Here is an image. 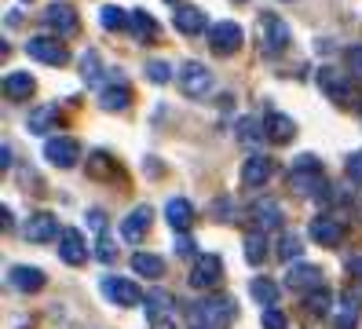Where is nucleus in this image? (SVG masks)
I'll return each instance as SVG.
<instances>
[{"label":"nucleus","instance_id":"nucleus-27","mask_svg":"<svg viewBox=\"0 0 362 329\" xmlns=\"http://www.w3.org/2000/svg\"><path fill=\"white\" fill-rule=\"evenodd\" d=\"M245 260L252 263V267H260V263L267 260V238H264V231H249L245 234Z\"/></svg>","mask_w":362,"mask_h":329},{"label":"nucleus","instance_id":"nucleus-48","mask_svg":"<svg viewBox=\"0 0 362 329\" xmlns=\"http://www.w3.org/2000/svg\"><path fill=\"white\" fill-rule=\"evenodd\" d=\"M168 4H180V0H168Z\"/></svg>","mask_w":362,"mask_h":329},{"label":"nucleus","instance_id":"nucleus-18","mask_svg":"<svg viewBox=\"0 0 362 329\" xmlns=\"http://www.w3.org/2000/svg\"><path fill=\"white\" fill-rule=\"evenodd\" d=\"M165 219L173 231H190V224H194V205H190L187 197H173V202L165 205Z\"/></svg>","mask_w":362,"mask_h":329},{"label":"nucleus","instance_id":"nucleus-31","mask_svg":"<svg viewBox=\"0 0 362 329\" xmlns=\"http://www.w3.org/2000/svg\"><path fill=\"white\" fill-rule=\"evenodd\" d=\"M260 136H267V132H264V121H257V117H242V121H238V139L257 143Z\"/></svg>","mask_w":362,"mask_h":329},{"label":"nucleus","instance_id":"nucleus-2","mask_svg":"<svg viewBox=\"0 0 362 329\" xmlns=\"http://www.w3.org/2000/svg\"><path fill=\"white\" fill-rule=\"evenodd\" d=\"M289 187L296 194H318V187H326L322 183V165H318L315 154H300V158H296V165L289 168Z\"/></svg>","mask_w":362,"mask_h":329},{"label":"nucleus","instance_id":"nucleus-38","mask_svg":"<svg viewBox=\"0 0 362 329\" xmlns=\"http://www.w3.org/2000/svg\"><path fill=\"white\" fill-rule=\"evenodd\" d=\"M308 307H311L315 315H326V311H329V293H326V289L308 293Z\"/></svg>","mask_w":362,"mask_h":329},{"label":"nucleus","instance_id":"nucleus-22","mask_svg":"<svg viewBox=\"0 0 362 329\" xmlns=\"http://www.w3.org/2000/svg\"><path fill=\"white\" fill-rule=\"evenodd\" d=\"M252 216H257L260 231L282 227V205H279V202H257V205H252Z\"/></svg>","mask_w":362,"mask_h":329},{"label":"nucleus","instance_id":"nucleus-28","mask_svg":"<svg viewBox=\"0 0 362 329\" xmlns=\"http://www.w3.org/2000/svg\"><path fill=\"white\" fill-rule=\"evenodd\" d=\"M129 26H132V33H136V37H143L146 44H151V40H158V22H154L151 15H146L143 8L129 15Z\"/></svg>","mask_w":362,"mask_h":329},{"label":"nucleus","instance_id":"nucleus-20","mask_svg":"<svg viewBox=\"0 0 362 329\" xmlns=\"http://www.w3.org/2000/svg\"><path fill=\"white\" fill-rule=\"evenodd\" d=\"M264 132H267L271 143H289V139L296 136V125H293V117H286V114H267V117H264Z\"/></svg>","mask_w":362,"mask_h":329},{"label":"nucleus","instance_id":"nucleus-15","mask_svg":"<svg viewBox=\"0 0 362 329\" xmlns=\"http://www.w3.org/2000/svg\"><path fill=\"white\" fill-rule=\"evenodd\" d=\"M271 158L267 154H252V158H245V168H242V183L245 187H264L271 180Z\"/></svg>","mask_w":362,"mask_h":329},{"label":"nucleus","instance_id":"nucleus-36","mask_svg":"<svg viewBox=\"0 0 362 329\" xmlns=\"http://www.w3.org/2000/svg\"><path fill=\"white\" fill-rule=\"evenodd\" d=\"M344 172H348V180L362 187V150L348 154V161H344Z\"/></svg>","mask_w":362,"mask_h":329},{"label":"nucleus","instance_id":"nucleus-7","mask_svg":"<svg viewBox=\"0 0 362 329\" xmlns=\"http://www.w3.org/2000/svg\"><path fill=\"white\" fill-rule=\"evenodd\" d=\"M45 26L55 30L59 37H66V33H77L81 18H77V11L66 4V0H52V4L45 8Z\"/></svg>","mask_w":362,"mask_h":329},{"label":"nucleus","instance_id":"nucleus-3","mask_svg":"<svg viewBox=\"0 0 362 329\" xmlns=\"http://www.w3.org/2000/svg\"><path fill=\"white\" fill-rule=\"evenodd\" d=\"M190 315H194V322H198L202 329H227V325L234 322V300H227V296L202 300Z\"/></svg>","mask_w":362,"mask_h":329},{"label":"nucleus","instance_id":"nucleus-6","mask_svg":"<svg viewBox=\"0 0 362 329\" xmlns=\"http://www.w3.org/2000/svg\"><path fill=\"white\" fill-rule=\"evenodd\" d=\"M220 278H223V260L212 253L198 256L194 267H190V285L194 289H212V285H220Z\"/></svg>","mask_w":362,"mask_h":329},{"label":"nucleus","instance_id":"nucleus-11","mask_svg":"<svg viewBox=\"0 0 362 329\" xmlns=\"http://www.w3.org/2000/svg\"><path fill=\"white\" fill-rule=\"evenodd\" d=\"M103 293L110 296L114 304H121V307H136L143 300V289H139L136 282H129V278H106L103 282Z\"/></svg>","mask_w":362,"mask_h":329},{"label":"nucleus","instance_id":"nucleus-19","mask_svg":"<svg viewBox=\"0 0 362 329\" xmlns=\"http://www.w3.org/2000/svg\"><path fill=\"white\" fill-rule=\"evenodd\" d=\"M311 238L318 241V246H340L344 227H340L333 216H318V219H311Z\"/></svg>","mask_w":362,"mask_h":329},{"label":"nucleus","instance_id":"nucleus-13","mask_svg":"<svg viewBox=\"0 0 362 329\" xmlns=\"http://www.w3.org/2000/svg\"><path fill=\"white\" fill-rule=\"evenodd\" d=\"M286 285L289 289H296V293H304V289H322V271L318 267H311V263H296V267H289V275H286Z\"/></svg>","mask_w":362,"mask_h":329},{"label":"nucleus","instance_id":"nucleus-41","mask_svg":"<svg viewBox=\"0 0 362 329\" xmlns=\"http://www.w3.org/2000/svg\"><path fill=\"white\" fill-rule=\"evenodd\" d=\"M95 256H99L103 263H110V260L117 256V249H114V246H106V241H99V249H95Z\"/></svg>","mask_w":362,"mask_h":329},{"label":"nucleus","instance_id":"nucleus-45","mask_svg":"<svg viewBox=\"0 0 362 329\" xmlns=\"http://www.w3.org/2000/svg\"><path fill=\"white\" fill-rule=\"evenodd\" d=\"M176 249H180L183 256H190V253H194V241H190V238H180V241H176Z\"/></svg>","mask_w":362,"mask_h":329},{"label":"nucleus","instance_id":"nucleus-42","mask_svg":"<svg viewBox=\"0 0 362 329\" xmlns=\"http://www.w3.org/2000/svg\"><path fill=\"white\" fill-rule=\"evenodd\" d=\"M88 224H92L95 231H103V227H106V212H99V209H92V212H88Z\"/></svg>","mask_w":362,"mask_h":329},{"label":"nucleus","instance_id":"nucleus-9","mask_svg":"<svg viewBox=\"0 0 362 329\" xmlns=\"http://www.w3.org/2000/svg\"><path fill=\"white\" fill-rule=\"evenodd\" d=\"M180 88H183V96L190 99H202L209 88H212V74H209V66L202 62H187L183 70H180Z\"/></svg>","mask_w":362,"mask_h":329},{"label":"nucleus","instance_id":"nucleus-12","mask_svg":"<svg viewBox=\"0 0 362 329\" xmlns=\"http://www.w3.org/2000/svg\"><path fill=\"white\" fill-rule=\"evenodd\" d=\"M59 256H62V263H70V267H81V263L88 260V246H84L81 231H62L59 234Z\"/></svg>","mask_w":362,"mask_h":329},{"label":"nucleus","instance_id":"nucleus-44","mask_svg":"<svg viewBox=\"0 0 362 329\" xmlns=\"http://www.w3.org/2000/svg\"><path fill=\"white\" fill-rule=\"evenodd\" d=\"M348 271H351V275H355V278L362 282V256H355V260H348Z\"/></svg>","mask_w":362,"mask_h":329},{"label":"nucleus","instance_id":"nucleus-30","mask_svg":"<svg viewBox=\"0 0 362 329\" xmlns=\"http://www.w3.org/2000/svg\"><path fill=\"white\" fill-rule=\"evenodd\" d=\"M249 293L257 296L260 304H267V307H271L274 300H279V285H274L271 278H252V285H249Z\"/></svg>","mask_w":362,"mask_h":329},{"label":"nucleus","instance_id":"nucleus-21","mask_svg":"<svg viewBox=\"0 0 362 329\" xmlns=\"http://www.w3.org/2000/svg\"><path fill=\"white\" fill-rule=\"evenodd\" d=\"M173 22H176L180 33H202V30H205V11L194 8V4H183V8L173 15Z\"/></svg>","mask_w":362,"mask_h":329},{"label":"nucleus","instance_id":"nucleus-24","mask_svg":"<svg viewBox=\"0 0 362 329\" xmlns=\"http://www.w3.org/2000/svg\"><path fill=\"white\" fill-rule=\"evenodd\" d=\"M11 282L18 285V289H23V293H40V289H45V275H40L37 267H15L11 271Z\"/></svg>","mask_w":362,"mask_h":329},{"label":"nucleus","instance_id":"nucleus-47","mask_svg":"<svg viewBox=\"0 0 362 329\" xmlns=\"http://www.w3.org/2000/svg\"><path fill=\"white\" fill-rule=\"evenodd\" d=\"M0 161H4V168H11V146L0 150Z\"/></svg>","mask_w":362,"mask_h":329},{"label":"nucleus","instance_id":"nucleus-17","mask_svg":"<svg viewBox=\"0 0 362 329\" xmlns=\"http://www.w3.org/2000/svg\"><path fill=\"white\" fill-rule=\"evenodd\" d=\"M146 231H151V209H146V205L132 209L129 216L121 219V238H124V241H139Z\"/></svg>","mask_w":362,"mask_h":329},{"label":"nucleus","instance_id":"nucleus-1","mask_svg":"<svg viewBox=\"0 0 362 329\" xmlns=\"http://www.w3.org/2000/svg\"><path fill=\"white\" fill-rule=\"evenodd\" d=\"M289 40H293V30H289V22L279 18L274 11H264L260 15V48L264 55H279L289 48Z\"/></svg>","mask_w":362,"mask_h":329},{"label":"nucleus","instance_id":"nucleus-8","mask_svg":"<svg viewBox=\"0 0 362 329\" xmlns=\"http://www.w3.org/2000/svg\"><path fill=\"white\" fill-rule=\"evenodd\" d=\"M209 48L216 55H230L242 48V26L238 22H216V26L209 30Z\"/></svg>","mask_w":362,"mask_h":329},{"label":"nucleus","instance_id":"nucleus-5","mask_svg":"<svg viewBox=\"0 0 362 329\" xmlns=\"http://www.w3.org/2000/svg\"><path fill=\"white\" fill-rule=\"evenodd\" d=\"M26 55L37 59V62H45V66H62V62H70V52L62 48L55 37H30V40H26Z\"/></svg>","mask_w":362,"mask_h":329},{"label":"nucleus","instance_id":"nucleus-10","mask_svg":"<svg viewBox=\"0 0 362 329\" xmlns=\"http://www.w3.org/2000/svg\"><path fill=\"white\" fill-rule=\"evenodd\" d=\"M45 158L55 165V168H74L77 158H81V143L70 139V136H55L45 143Z\"/></svg>","mask_w":362,"mask_h":329},{"label":"nucleus","instance_id":"nucleus-34","mask_svg":"<svg viewBox=\"0 0 362 329\" xmlns=\"http://www.w3.org/2000/svg\"><path fill=\"white\" fill-rule=\"evenodd\" d=\"M146 77H151L154 84H168L173 81V66L168 62H146Z\"/></svg>","mask_w":362,"mask_h":329},{"label":"nucleus","instance_id":"nucleus-37","mask_svg":"<svg viewBox=\"0 0 362 329\" xmlns=\"http://www.w3.org/2000/svg\"><path fill=\"white\" fill-rule=\"evenodd\" d=\"M304 253V246H300V238H293V234H286L282 238V246H279V256L282 260H296V256H300Z\"/></svg>","mask_w":362,"mask_h":329},{"label":"nucleus","instance_id":"nucleus-25","mask_svg":"<svg viewBox=\"0 0 362 329\" xmlns=\"http://www.w3.org/2000/svg\"><path fill=\"white\" fill-rule=\"evenodd\" d=\"M132 271L143 275V278H161L165 275V260L154 256V253H136L132 256Z\"/></svg>","mask_w":362,"mask_h":329},{"label":"nucleus","instance_id":"nucleus-29","mask_svg":"<svg viewBox=\"0 0 362 329\" xmlns=\"http://www.w3.org/2000/svg\"><path fill=\"white\" fill-rule=\"evenodd\" d=\"M129 15H132V11H124V8H117V4H106V8L99 11V22H103V30H124V26H129Z\"/></svg>","mask_w":362,"mask_h":329},{"label":"nucleus","instance_id":"nucleus-32","mask_svg":"<svg viewBox=\"0 0 362 329\" xmlns=\"http://www.w3.org/2000/svg\"><path fill=\"white\" fill-rule=\"evenodd\" d=\"M81 74H84V81L88 84H99V52H84L81 55Z\"/></svg>","mask_w":362,"mask_h":329},{"label":"nucleus","instance_id":"nucleus-23","mask_svg":"<svg viewBox=\"0 0 362 329\" xmlns=\"http://www.w3.org/2000/svg\"><path fill=\"white\" fill-rule=\"evenodd\" d=\"M129 103H132V92L124 81L103 88V110H129Z\"/></svg>","mask_w":362,"mask_h":329},{"label":"nucleus","instance_id":"nucleus-16","mask_svg":"<svg viewBox=\"0 0 362 329\" xmlns=\"http://www.w3.org/2000/svg\"><path fill=\"white\" fill-rule=\"evenodd\" d=\"M33 92H37V81H33L26 70H15V74H8V77H4V99L23 103V99H30Z\"/></svg>","mask_w":362,"mask_h":329},{"label":"nucleus","instance_id":"nucleus-46","mask_svg":"<svg viewBox=\"0 0 362 329\" xmlns=\"http://www.w3.org/2000/svg\"><path fill=\"white\" fill-rule=\"evenodd\" d=\"M348 59H351L355 70H362V48H351V55H348Z\"/></svg>","mask_w":362,"mask_h":329},{"label":"nucleus","instance_id":"nucleus-43","mask_svg":"<svg viewBox=\"0 0 362 329\" xmlns=\"http://www.w3.org/2000/svg\"><path fill=\"white\" fill-rule=\"evenodd\" d=\"M151 329H176V322L168 315H158V318H151Z\"/></svg>","mask_w":362,"mask_h":329},{"label":"nucleus","instance_id":"nucleus-26","mask_svg":"<svg viewBox=\"0 0 362 329\" xmlns=\"http://www.w3.org/2000/svg\"><path fill=\"white\" fill-rule=\"evenodd\" d=\"M55 121H59V110L55 106H40V110H33V114H30L26 128L33 132V136H45L48 128H55Z\"/></svg>","mask_w":362,"mask_h":329},{"label":"nucleus","instance_id":"nucleus-39","mask_svg":"<svg viewBox=\"0 0 362 329\" xmlns=\"http://www.w3.org/2000/svg\"><path fill=\"white\" fill-rule=\"evenodd\" d=\"M289 322H286V315L279 311V307H267L264 311V329H286Z\"/></svg>","mask_w":362,"mask_h":329},{"label":"nucleus","instance_id":"nucleus-40","mask_svg":"<svg viewBox=\"0 0 362 329\" xmlns=\"http://www.w3.org/2000/svg\"><path fill=\"white\" fill-rule=\"evenodd\" d=\"M333 329H358V318H355V315H337Z\"/></svg>","mask_w":362,"mask_h":329},{"label":"nucleus","instance_id":"nucleus-49","mask_svg":"<svg viewBox=\"0 0 362 329\" xmlns=\"http://www.w3.org/2000/svg\"><path fill=\"white\" fill-rule=\"evenodd\" d=\"M238 4H242V0H238Z\"/></svg>","mask_w":362,"mask_h":329},{"label":"nucleus","instance_id":"nucleus-35","mask_svg":"<svg viewBox=\"0 0 362 329\" xmlns=\"http://www.w3.org/2000/svg\"><path fill=\"white\" fill-rule=\"evenodd\" d=\"M168 307H173V296L168 293H151L146 296V311H151V318H158L161 311H168Z\"/></svg>","mask_w":362,"mask_h":329},{"label":"nucleus","instance_id":"nucleus-4","mask_svg":"<svg viewBox=\"0 0 362 329\" xmlns=\"http://www.w3.org/2000/svg\"><path fill=\"white\" fill-rule=\"evenodd\" d=\"M315 81H318V88H322L333 103H348L351 99V77H348V70H337V66H318Z\"/></svg>","mask_w":362,"mask_h":329},{"label":"nucleus","instance_id":"nucleus-33","mask_svg":"<svg viewBox=\"0 0 362 329\" xmlns=\"http://www.w3.org/2000/svg\"><path fill=\"white\" fill-rule=\"evenodd\" d=\"M88 172L92 175H114V158H110V154H103V150H95L88 158Z\"/></svg>","mask_w":362,"mask_h":329},{"label":"nucleus","instance_id":"nucleus-14","mask_svg":"<svg viewBox=\"0 0 362 329\" xmlns=\"http://www.w3.org/2000/svg\"><path fill=\"white\" fill-rule=\"evenodd\" d=\"M23 234H26V241H52L59 234V219L52 212H37V216L26 219Z\"/></svg>","mask_w":362,"mask_h":329}]
</instances>
